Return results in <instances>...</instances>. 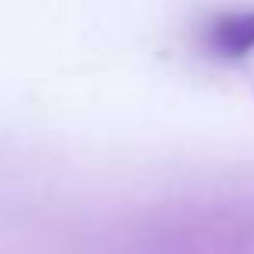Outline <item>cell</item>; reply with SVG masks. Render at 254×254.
<instances>
[{"label": "cell", "mask_w": 254, "mask_h": 254, "mask_svg": "<svg viewBox=\"0 0 254 254\" xmlns=\"http://www.w3.org/2000/svg\"><path fill=\"white\" fill-rule=\"evenodd\" d=\"M206 39H209L212 52H219V55H225V58L251 55L254 52V10L232 13V16L216 19Z\"/></svg>", "instance_id": "6da1fadb"}]
</instances>
